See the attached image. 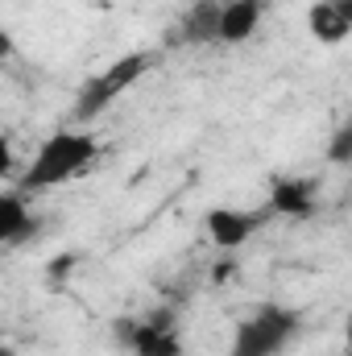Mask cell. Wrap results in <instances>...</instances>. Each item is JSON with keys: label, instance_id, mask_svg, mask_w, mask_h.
<instances>
[{"label": "cell", "instance_id": "cell-3", "mask_svg": "<svg viewBox=\"0 0 352 356\" xmlns=\"http://www.w3.org/2000/svg\"><path fill=\"white\" fill-rule=\"evenodd\" d=\"M150 54H125V58H116L108 71H99V75H91L88 83H83V91L75 95V124H88V120H95L99 112H108L125 91L133 88L145 71H150Z\"/></svg>", "mask_w": 352, "mask_h": 356}, {"label": "cell", "instance_id": "cell-12", "mask_svg": "<svg viewBox=\"0 0 352 356\" xmlns=\"http://www.w3.org/2000/svg\"><path fill=\"white\" fill-rule=\"evenodd\" d=\"M75 261H79V257H75V253H63V257H54V261H50V266H46V273H50V277H54V282H63V277H67V273H71V269H75Z\"/></svg>", "mask_w": 352, "mask_h": 356}, {"label": "cell", "instance_id": "cell-1", "mask_svg": "<svg viewBox=\"0 0 352 356\" xmlns=\"http://www.w3.org/2000/svg\"><path fill=\"white\" fill-rule=\"evenodd\" d=\"M95 154H99L95 133H88V129H63V133H54V137H46V141L38 145L33 162H29L25 175H21V191H25V195L50 191V186H58V182H67V178L83 175L91 162H95Z\"/></svg>", "mask_w": 352, "mask_h": 356}, {"label": "cell", "instance_id": "cell-2", "mask_svg": "<svg viewBox=\"0 0 352 356\" xmlns=\"http://www.w3.org/2000/svg\"><path fill=\"white\" fill-rule=\"evenodd\" d=\"M298 332H303L298 311H290L282 302H262L253 315H245L237 323L228 356H282Z\"/></svg>", "mask_w": 352, "mask_h": 356}, {"label": "cell", "instance_id": "cell-5", "mask_svg": "<svg viewBox=\"0 0 352 356\" xmlns=\"http://www.w3.org/2000/svg\"><path fill=\"white\" fill-rule=\"evenodd\" d=\"M273 211H237V207H211L207 216H203V228H207V236H211V245L216 249H241L257 228H262L265 220H269Z\"/></svg>", "mask_w": 352, "mask_h": 356}, {"label": "cell", "instance_id": "cell-11", "mask_svg": "<svg viewBox=\"0 0 352 356\" xmlns=\"http://www.w3.org/2000/svg\"><path fill=\"white\" fill-rule=\"evenodd\" d=\"M328 162L332 166H352V116L332 129V137H328Z\"/></svg>", "mask_w": 352, "mask_h": 356}, {"label": "cell", "instance_id": "cell-13", "mask_svg": "<svg viewBox=\"0 0 352 356\" xmlns=\"http://www.w3.org/2000/svg\"><path fill=\"white\" fill-rule=\"evenodd\" d=\"M336 8H340V13H344V17L352 21V0H336Z\"/></svg>", "mask_w": 352, "mask_h": 356}, {"label": "cell", "instance_id": "cell-8", "mask_svg": "<svg viewBox=\"0 0 352 356\" xmlns=\"http://www.w3.org/2000/svg\"><path fill=\"white\" fill-rule=\"evenodd\" d=\"M220 21H224V4L195 0L182 13V21H178V42H186V46H216L220 42Z\"/></svg>", "mask_w": 352, "mask_h": 356}, {"label": "cell", "instance_id": "cell-7", "mask_svg": "<svg viewBox=\"0 0 352 356\" xmlns=\"http://www.w3.org/2000/svg\"><path fill=\"white\" fill-rule=\"evenodd\" d=\"M269 211L286 220L315 216V182L311 178H273L269 182Z\"/></svg>", "mask_w": 352, "mask_h": 356}, {"label": "cell", "instance_id": "cell-9", "mask_svg": "<svg viewBox=\"0 0 352 356\" xmlns=\"http://www.w3.org/2000/svg\"><path fill=\"white\" fill-rule=\"evenodd\" d=\"M307 29L319 46H344L352 38V21L336 8V0H315L307 8Z\"/></svg>", "mask_w": 352, "mask_h": 356}, {"label": "cell", "instance_id": "cell-10", "mask_svg": "<svg viewBox=\"0 0 352 356\" xmlns=\"http://www.w3.org/2000/svg\"><path fill=\"white\" fill-rule=\"evenodd\" d=\"M262 25V0H228L220 21V46H241Z\"/></svg>", "mask_w": 352, "mask_h": 356}, {"label": "cell", "instance_id": "cell-6", "mask_svg": "<svg viewBox=\"0 0 352 356\" xmlns=\"http://www.w3.org/2000/svg\"><path fill=\"white\" fill-rule=\"evenodd\" d=\"M38 232H42V216L29 211L25 191L0 195V241H4V249H21V245L33 241Z\"/></svg>", "mask_w": 352, "mask_h": 356}, {"label": "cell", "instance_id": "cell-4", "mask_svg": "<svg viewBox=\"0 0 352 356\" xmlns=\"http://www.w3.org/2000/svg\"><path fill=\"white\" fill-rule=\"evenodd\" d=\"M112 340L129 356H182V336H178V319L170 311H154V315H120L112 323Z\"/></svg>", "mask_w": 352, "mask_h": 356}]
</instances>
